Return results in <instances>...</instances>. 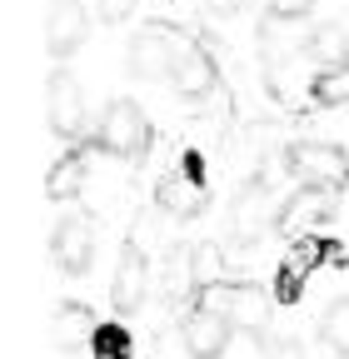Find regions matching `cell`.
Wrapping results in <instances>:
<instances>
[{"mask_svg":"<svg viewBox=\"0 0 349 359\" xmlns=\"http://www.w3.org/2000/svg\"><path fill=\"white\" fill-rule=\"evenodd\" d=\"M95 334V320H90V309L85 304H60V314H55V344L60 349H75V344H85Z\"/></svg>","mask_w":349,"mask_h":359,"instance_id":"cell-16","label":"cell"},{"mask_svg":"<svg viewBox=\"0 0 349 359\" xmlns=\"http://www.w3.org/2000/svg\"><path fill=\"white\" fill-rule=\"evenodd\" d=\"M155 205L165 215H174V219H195V215H205L210 190L200 185V180H190V175H165L155 185Z\"/></svg>","mask_w":349,"mask_h":359,"instance_id":"cell-11","label":"cell"},{"mask_svg":"<svg viewBox=\"0 0 349 359\" xmlns=\"http://www.w3.org/2000/svg\"><path fill=\"white\" fill-rule=\"evenodd\" d=\"M334 215V190H320V185H299L285 210H280V224H320Z\"/></svg>","mask_w":349,"mask_h":359,"instance_id":"cell-13","label":"cell"},{"mask_svg":"<svg viewBox=\"0 0 349 359\" xmlns=\"http://www.w3.org/2000/svg\"><path fill=\"white\" fill-rule=\"evenodd\" d=\"M304 50H310L315 60H324V70H334V65H344V55H349V40H344L339 25H320L310 40H304Z\"/></svg>","mask_w":349,"mask_h":359,"instance_id":"cell-18","label":"cell"},{"mask_svg":"<svg viewBox=\"0 0 349 359\" xmlns=\"http://www.w3.org/2000/svg\"><path fill=\"white\" fill-rule=\"evenodd\" d=\"M195 290V250H170V294H190Z\"/></svg>","mask_w":349,"mask_h":359,"instance_id":"cell-21","label":"cell"},{"mask_svg":"<svg viewBox=\"0 0 349 359\" xmlns=\"http://www.w3.org/2000/svg\"><path fill=\"white\" fill-rule=\"evenodd\" d=\"M270 219H280V215H275V205H270L265 180L249 185V190H240V200H235V235H240V240H254Z\"/></svg>","mask_w":349,"mask_h":359,"instance_id":"cell-12","label":"cell"},{"mask_svg":"<svg viewBox=\"0 0 349 359\" xmlns=\"http://www.w3.org/2000/svg\"><path fill=\"white\" fill-rule=\"evenodd\" d=\"M174 90H180V95H190V100L210 95V90H214V65H210L200 50H190V55L180 60V70H174Z\"/></svg>","mask_w":349,"mask_h":359,"instance_id":"cell-15","label":"cell"},{"mask_svg":"<svg viewBox=\"0 0 349 359\" xmlns=\"http://www.w3.org/2000/svg\"><path fill=\"white\" fill-rule=\"evenodd\" d=\"M90 250H95V224L90 215H65L50 235V255L65 275H85L90 269Z\"/></svg>","mask_w":349,"mask_h":359,"instance_id":"cell-6","label":"cell"},{"mask_svg":"<svg viewBox=\"0 0 349 359\" xmlns=\"http://www.w3.org/2000/svg\"><path fill=\"white\" fill-rule=\"evenodd\" d=\"M310 100H315V105H349V60L334 65V70H320V75H315Z\"/></svg>","mask_w":349,"mask_h":359,"instance_id":"cell-19","label":"cell"},{"mask_svg":"<svg viewBox=\"0 0 349 359\" xmlns=\"http://www.w3.org/2000/svg\"><path fill=\"white\" fill-rule=\"evenodd\" d=\"M95 145L115 160H140L150 150V120L135 100H110L100 125H95Z\"/></svg>","mask_w":349,"mask_h":359,"instance_id":"cell-2","label":"cell"},{"mask_svg":"<svg viewBox=\"0 0 349 359\" xmlns=\"http://www.w3.org/2000/svg\"><path fill=\"white\" fill-rule=\"evenodd\" d=\"M310 11H315V0H270V15H275V20H285V25L304 20Z\"/></svg>","mask_w":349,"mask_h":359,"instance_id":"cell-22","label":"cell"},{"mask_svg":"<svg viewBox=\"0 0 349 359\" xmlns=\"http://www.w3.org/2000/svg\"><path fill=\"white\" fill-rule=\"evenodd\" d=\"M225 344H230V325H225L214 309L195 304V309L185 314V349H190V359H220Z\"/></svg>","mask_w":349,"mask_h":359,"instance_id":"cell-10","label":"cell"},{"mask_svg":"<svg viewBox=\"0 0 349 359\" xmlns=\"http://www.w3.org/2000/svg\"><path fill=\"white\" fill-rule=\"evenodd\" d=\"M185 175H190V180H200V155H195V150L185 155Z\"/></svg>","mask_w":349,"mask_h":359,"instance_id":"cell-25","label":"cell"},{"mask_svg":"<svg viewBox=\"0 0 349 359\" xmlns=\"http://www.w3.org/2000/svg\"><path fill=\"white\" fill-rule=\"evenodd\" d=\"M46 90H50V130L60 140H75L85 130V90H80V80L70 70H55Z\"/></svg>","mask_w":349,"mask_h":359,"instance_id":"cell-8","label":"cell"},{"mask_svg":"<svg viewBox=\"0 0 349 359\" xmlns=\"http://www.w3.org/2000/svg\"><path fill=\"white\" fill-rule=\"evenodd\" d=\"M289 170L304 180V185H320V190H339L349 180V155L339 145H324V140H299L289 150Z\"/></svg>","mask_w":349,"mask_h":359,"instance_id":"cell-5","label":"cell"},{"mask_svg":"<svg viewBox=\"0 0 349 359\" xmlns=\"http://www.w3.org/2000/svg\"><path fill=\"white\" fill-rule=\"evenodd\" d=\"M214 6H220V11H235V6H245V0H214Z\"/></svg>","mask_w":349,"mask_h":359,"instance_id":"cell-26","label":"cell"},{"mask_svg":"<svg viewBox=\"0 0 349 359\" xmlns=\"http://www.w3.org/2000/svg\"><path fill=\"white\" fill-rule=\"evenodd\" d=\"M195 50V45L180 35V30H165V25H145L135 40H130V70L140 80H170L174 85V70L180 60Z\"/></svg>","mask_w":349,"mask_h":359,"instance_id":"cell-1","label":"cell"},{"mask_svg":"<svg viewBox=\"0 0 349 359\" xmlns=\"http://www.w3.org/2000/svg\"><path fill=\"white\" fill-rule=\"evenodd\" d=\"M135 354V339H130V330L125 325H95V334H90V359H130Z\"/></svg>","mask_w":349,"mask_h":359,"instance_id":"cell-17","label":"cell"},{"mask_svg":"<svg viewBox=\"0 0 349 359\" xmlns=\"http://www.w3.org/2000/svg\"><path fill=\"white\" fill-rule=\"evenodd\" d=\"M324 259H344V250H339L334 240H320V235H299V240L289 245L285 264H280V275H275V299H280V304H294V299L304 294V280H310Z\"/></svg>","mask_w":349,"mask_h":359,"instance_id":"cell-3","label":"cell"},{"mask_svg":"<svg viewBox=\"0 0 349 359\" xmlns=\"http://www.w3.org/2000/svg\"><path fill=\"white\" fill-rule=\"evenodd\" d=\"M205 309H214L230 330H265L270 325V294L254 285H214L200 299Z\"/></svg>","mask_w":349,"mask_h":359,"instance_id":"cell-4","label":"cell"},{"mask_svg":"<svg viewBox=\"0 0 349 359\" xmlns=\"http://www.w3.org/2000/svg\"><path fill=\"white\" fill-rule=\"evenodd\" d=\"M85 35H90V15H85L80 0H50V15H46V50L55 60L75 55Z\"/></svg>","mask_w":349,"mask_h":359,"instance_id":"cell-7","label":"cell"},{"mask_svg":"<svg viewBox=\"0 0 349 359\" xmlns=\"http://www.w3.org/2000/svg\"><path fill=\"white\" fill-rule=\"evenodd\" d=\"M214 280H220V255H214V250H195V285L214 290Z\"/></svg>","mask_w":349,"mask_h":359,"instance_id":"cell-23","label":"cell"},{"mask_svg":"<svg viewBox=\"0 0 349 359\" xmlns=\"http://www.w3.org/2000/svg\"><path fill=\"white\" fill-rule=\"evenodd\" d=\"M85 175H90V170H85V155H80V150H65V155L50 165V175H46V195H50V200H75V195L85 190Z\"/></svg>","mask_w":349,"mask_h":359,"instance_id":"cell-14","label":"cell"},{"mask_svg":"<svg viewBox=\"0 0 349 359\" xmlns=\"http://www.w3.org/2000/svg\"><path fill=\"white\" fill-rule=\"evenodd\" d=\"M270 359H299L294 344H270Z\"/></svg>","mask_w":349,"mask_h":359,"instance_id":"cell-24","label":"cell"},{"mask_svg":"<svg viewBox=\"0 0 349 359\" xmlns=\"http://www.w3.org/2000/svg\"><path fill=\"white\" fill-rule=\"evenodd\" d=\"M145 290H150V264H145V255L135 245H125L120 264H115V280H110V304L120 314H130V309L145 304Z\"/></svg>","mask_w":349,"mask_h":359,"instance_id":"cell-9","label":"cell"},{"mask_svg":"<svg viewBox=\"0 0 349 359\" xmlns=\"http://www.w3.org/2000/svg\"><path fill=\"white\" fill-rule=\"evenodd\" d=\"M320 334H324V344H329L334 354H344V359H349V299L329 304V314L320 320Z\"/></svg>","mask_w":349,"mask_h":359,"instance_id":"cell-20","label":"cell"}]
</instances>
